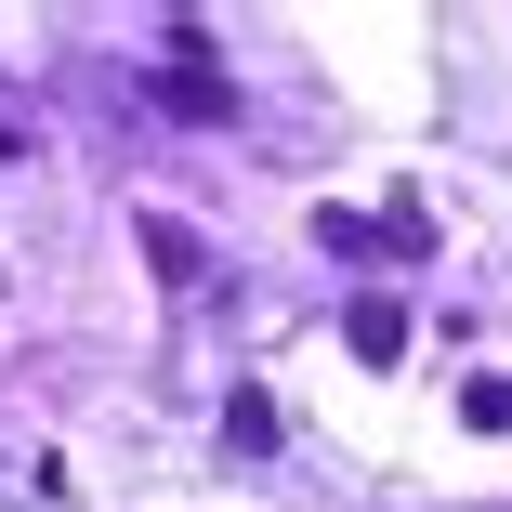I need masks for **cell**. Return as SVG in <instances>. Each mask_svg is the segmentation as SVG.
Listing matches in <instances>:
<instances>
[{"instance_id": "3957f363", "label": "cell", "mask_w": 512, "mask_h": 512, "mask_svg": "<svg viewBox=\"0 0 512 512\" xmlns=\"http://www.w3.org/2000/svg\"><path fill=\"white\" fill-rule=\"evenodd\" d=\"M224 447H237V460H263V447H276V407H263V394H237V407H224Z\"/></svg>"}, {"instance_id": "7a4b0ae2", "label": "cell", "mask_w": 512, "mask_h": 512, "mask_svg": "<svg viewBox=\"0 0 512 512\" xmlns=\"http://www.w3.org/2000/svg\"><path fill=\"white\" fill-rule=\"evenodd\" d=\"M132 237H145V263H158V276H171V289H184V276H197V237H184V224H171V211H158V224H132Z\"/></svg>"}, {"instance_id": "6da1fadb", "label": "cell", "mask_w": 512, "mask_h": 512, "mask_svg": "<svg viewBox=\"0 0 512 512\" xmlns=\"http://www.w3.org/2000/svg\"><path fill=\"white\" fill-rule=\"evenodd\" d=\"M355 355H368V368L407 355V316H394V302H355Z\"/></svg>"}, {"instance_id": "277c9868", "label": "cell", "mask_w": 512, "mask_h": 512, "mask_svg": "<svg viewBox=\"0 0 512 512\" xmlns=\"http://www.w3.org/2000/svg\"><path fill=\"white\" fill-rule=\"evenodd\" d=\"M0 158H27V132H14V119H0Z\"/></svg>"}]
</instances>
